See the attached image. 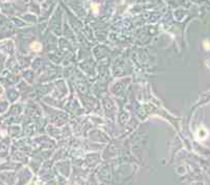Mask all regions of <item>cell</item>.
<instances>
[{
    "instance_id": "cell-1",
    "label": "cell",
    "mask_w": 210,
    "mask_h": 185,
    "mask_svg": "<svg viewBox=\"0 0 210 185\" xmlns=\"http://www.w3.org/2000/svg\"><path fill=\"white\" fill-rule=\"evenodd\" d=\"M31 49H34L35 51H39L40 49H41V45H40V43H38V42H35L34 44H31Z\"/></svg>"
}]
</instances>
